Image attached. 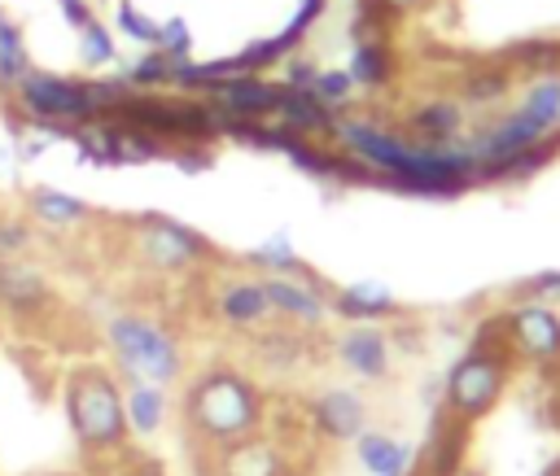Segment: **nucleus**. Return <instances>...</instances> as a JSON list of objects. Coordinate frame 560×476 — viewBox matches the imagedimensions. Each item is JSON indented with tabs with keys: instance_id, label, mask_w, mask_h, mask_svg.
I'll list each match as a JSON object with an SVG mask.
<instances>
[{
	"instance_id": "1",
	"label": "nucleus",
	"mask_w": 560,
	"mask_h": 476,
	"mask_svg": "<svg viewBox=\"0 0 560 476\" xmlns=\"http://www.w3.org/2000/svg\"><path fill=\"white\" fill-rule=\"evenodd\" d=\"M179 419H184L188 437L214 454L241 437L262 432L267 393L249 371H241L232 362H214V367H201L197 376H184Z\"/></svg>"
},
{
	"instance_id": "2",
	"label": "nucleus",
	"mask_w": 560,
	"mask_h": 476,
	"mask_svg": "<svg viewBox=\"0 0 560 476\" xmlns=\"http://www.w3.org/2000/svg\"><path fill=\"white\" fill-rule=\"evenodd\" d=\"M512 354L503 345V328H499V314H490L481 323V332L472 336V345L446 367L442 376V415L455 419V424H477L486 419L503 393H508V380H512Z\"/></svg>"
},
{
	"instance_id": "3",
	"label": "nucleus",
	"mask_w": 560,
	"mask_h": 476,
	"mask_svg": "<svg viewBox=\"0 0 560 476\" xmlns=\"http://www.w3.org/2000/svg\"><path fill=\"white\" fill-rule=\"evenodd\" d=\"M61 415L83 454H114L131 441L122 410V380L101 362H79L61 380Z\"/></svg>"
},
{
	"instance_id": "4",
	"label": "nucleus",
	"mask_w": 560,
	"mask_h": 476,
	"mask_svg": "<svg viewBox=\"0 0 560 476\" xmlns=\"http://www.w3.org/2000/svg\"><path fill=\"white\" fill-rule=\"evenodd\" d=\"M105 349L122 384L144 380V384L175 389L188 376V354L179 336L162 319L140 314V310H118L105 319Z\"/></svg>"
},
{
	"instance_id": "5",
	"label": "nucleus",
	"mask_w": 560,
	"mask_h": 476,
	"mask_svg": "<svg viewBox=\"0 0 560 476\" xmlns=\"http://www.w3.org/2000/svg\"><path fill=\"white\" fill-rule=\"evenodd\" d=\"M131 249L158 275H188V271L206 266L210 253H214L201 231H192L188 223H179L171 214H140V218H131Z\"/></svg>"
},
{
	"instance_id": "6",
	"label": "nucleus",
	"mask_w": 560,
	"mask_h": 476,
	"mask_svg": "<svg viewBox=\"0 0 560 476\" xmlns=\"http://www.w3.org/2000/svg\"><path fill=\"white\" fill-rule=\"evenodd\" d=\"M499 328H503V345L516 362L556 376L560 371V310L542 306V301H512L508 310H499Z\"/></svg>"
},
{
	"instance_id": "7",
	"label": "nucleus",
	"mask_w": 560,
	"mask_h": 476,
	"mask_svg": "<svg viewBox=\"0 0 560 476\" xmlns=\"http://www.w3.org/2000/svg\"><path fill=\"white\" fill-rule=\"evenodd\" d=\"M262 293L276 319H284L298 332H319L332 310H328V284L315 279L311 271L298 275H262Z\"/></svg>"
},
{
	"instance_id": "8",
	"label": "nucleus",
	"mask_w": 560,
	"mask_h": 476,
	"mask_svg": "<svg viewBox=\"0 0 560 476\" xmlns=\"http://www.w3.org/2000/svg\"><path fill=\"white\" fill-rule=\"evenodd\" d=\"M328 354L363 384H385L394 371V336L381 323H346L328 341Z\"/></svg>"
},
{
	"instance_id": "9",
	"label": "nucleus",
	"mask_w": 560,
	"mask_h": 476,
	"mask_svg": "<svg viewBox=\"0 0 560 476\" xmlns=\"http://www.w3.org/2000/svg\"><path fill=\"white\" fill-rule=\"evenodd\" d=\"M306 424L315 437H324L328 445H354V437L363 428H372L368 419V397L350 384H324L311 402H306Z\"/></svg>"
},
{
	"instance_id": "10",
	"label": "nucleus",
	"mask_w": 560,
	"mask_h": 476,
	"mask_svg": "<svg viewBox=\"0 0 560 476\" xmlns=\"http://www.w3.org/2000/svg\"><path fill=\"white\" fill-rule=\"evenodd\" d=\"M201 100H210L223 122H258V118L276 114L280 83H271L262 74H223L219 83L206 87Z\"/></svg>"
},
{
	"instance_id": "11",
	"label": "nucleus",
	"mask_w": 560,
	"mask_h": 476,
	"mask_svg": "<svg viewBox=\"0 0 560 476\" xmlns=\"http://www.w3.org/2000/svg\"><path fill=\"white\" fill-rule=\"evenodd\" d=\"M210 310L232 332H258L276 319L262 293V275H223L210 293Z\"/></svg>"
},
{
	"instance_id": "12",
	"label": "nucleus",
	"mask_w": 560,
	"mask_h": 476,
	"mask_svg": "<svg viewBox=\"0 0 560 476\" xmlns=\"http://www.w3.org/2000/svg\"><path fill=\"white\" fill-rule=\"evenodd\" d=\"M210 476H293V459L276 437H241L223 450H214Z\"/></svg>"
},
{
	"instance_id": "13",
	"label": "nucleus",
	"mask_w": 560,
	"mask_h": 476,
	"mask_svg": "<svg viewBox=\"0 0 560 476\" xmlns=\"http://www.w3.org/2000/svg\"><path fill=\"white\" fill-rule=\"evenodd\" d=\"M328 310L341 323H381V319L398 314V297L381 279H354V284L328 288Z\"/></svg>"
},
{
	"instance_id": "14",
	"label": "nucleus",
	"mask_w": 560,
	"mask_h": 476,
	"mask_svg": "<svg viewBox=\"0 0 560 476\" xmlns=\"http://www.w3.org/2000/svg\"><path fill=\"white\" fill-rule=\"evenodd\" d=\"M52 301V288H48V275L26 262V258H0V306L18 319H31L39 314L44 306Z\"/></svg>"
},
{
	"instance_id": "15",
	"label": "nucleus",
	"mask_w": 560,
	"mask_h": 476,
	"mask_svg": "<svg viewBox=\"0 0 560 476\" xmlns=\"http://www.w3.org/2000/svg\"><path fill=\"white\" fill-rule=\"evenodd\" d=\"M416 445L389 428H363L354 437V459L363 476H416Z\"/></svg>"
},
{
	"instance_id": "16",
	"label": "nucleus",
	"mask_w": 560,
	"mask_h": 476,
	"mask_svg": "<svg viewBox=\"0 0 560 476\" xmlns=\"http://www.w3.org/2000/svg\"><path fill=\"white\" fill-rule=\"evenodd\" d=\"M407 135L416 144H459L468 135V114L451 96H433L407 114Z\"/></svg>"
},
{
	"instance_id": "17",
	"label": "nucleus",
	"mask_w": 560,
	"mask_h": 476,
	"mask_svg": "<svg viewBox=\"0 0 560 476\" xmlns=\"http://www.w3.org/2000/svg\"><path fill=\"white\" fill-rule=\"evenodd\" d=\"M271 122H280V127L293 131V135H306V140H332L337 114L324 109L306 87H289V83H280V100H276Z\"/></svg>"
},
{
	"instance_id": "18",
	"label": "nucleus",
	"mask_w": 560,
	"mask_h": 476,
	"mask_svg": "<svg viewBox=\"0 0 560 476\" xmlns=\"http://www.w3.org/2000/svg\"><path fill=\"white\" fill-rule=\"evenodd\" d=\"M122 410H127V432L131 437H158L171 419V389L127 380L122 384Z\"/></svg>"
},
{
	"instance_id": "19",
	"label": "nucleus",
	"mask_w": 560,
	"mask_h": 476,
	"mask_svg": "<svg viewBox=\"0 0 560 476\" xmlns=\"http://www.w3.org/2000/svg\"><path fill=\"white\" fill-rule=\"evenodd\" d=\"M26 214H31L39 227H48V231H70V227H79V223L92 218V205L79 201L74 192H66V188L39 183V188H31V197H26Z\"/></svg>"
},
{
	"instance_id": "20",
	"label": "nucleus",
	"mask_w": 560,
	"mask_h": 476,
	"mask_svg": "<svg viewBox=\"0 0 560 476\" xmlns=\"http://www.w3.org/2000/svg\"><path fill=\"white\" fill-rule=\"evenodd\" d=\"M249 336H254L258 362L267 371H276V376H289V371H298L306 362V332H298V328H271L267 323V328H258Z\"/></svg>"
},
{
	"instance_id": "21",
	"label": "nucleus",
	"mask_w": 560,
	"mask_h": 476,
	"mask_svg": "<svg viewBox=\"0 0 560 476\" xmlns=\"http://www.w3.org/2000/svg\"><path fill=\"white\" fill-rule=\"evenodd\" d=\"M109 153H114V166H144V162H162L171 157V144L131 127V122H118L109 118Z\"/></svg>"
},
{
	"instance_id": "22",
	"label": "nucleus",
	"mask_w": 560,
	"mask_h": 476,
	"mask_svg": "<svg viewBox=\"0 0 560 476\" xmlns=\"http://www.w3.org/2000/svg\"><path fill=\"white\" fill-rule=\"evenodd\" d=\"M346 74H350V83H354L359 92H381V87H389V79H394V52H389V44H385V39L354 44Z\"/></svg>"
},
{
	"instance_id": "23",
	"label": "nucleus",
	"mask_w": 560,
	"mask_h": 476,
	"mask_svg": "<svg viewBox=\"0 0 560 476\" xmlns=\"http://www.w3.org/2000/svg\"><path fill=\"white\" fill-rule=\"evenodd\" d=\"M459 459H464V424L446 419L442 428H433L424 454H416V472H424V476H451Z\"/></svg>"
},
{
	"instance_id": "24",
	"label": "nucleus",
	"mask_w": 560,
	"mask_h": 476,
	"mask_svg": "<svg viewBox=\"0 0 560 476\" xmlns=\"http://www.w3.org/2000/svg\"><path fill=\"white\" fill-rule=\"evenodd\" d=\"M245 262H249L258 275H298V271H306V262H302V253L293 249L289 231H276V236H267L262 245H254Z\"/></svg>"
},
{
	"instance_id": "25",
	"label": "nucleus",
	"mask_w": 560,
	"mask_h": 476,
	"mask_svg": "<svg viewBox=\"0 0 560 476\" xmlns=\"http://www.w3.org/2000/svg\"><path fill=\"white\" fill-rule=\"evenodd\" d=\"M289 52H298V39L293 35H271V39H254V44H245L241 52H232V70L236 74H262L267 66H280Z\"/></svg>"
},
{
	"instance_id": "26",
	"label": "nucleus",
	"mask_w": 560,
	"mask_h": 476,
	"mask_svg": "<svg viewBox=\"0 0 560 476\" xmlns=\"http://www.w3.org/2000/svg\"><path fill=\"white\" fill-rule=\"evenodd\" d=\"M184 57H166V52H144V57H136L131 66H122L118 70V79H127L136 92H158V87H171V79H175V66H179Z\"/></svg>"
},
{
	"instance_id": "27",
	"label": "nucleus",
	"mask_w": 560,
	"mask_h": 476,
	"mask_svg": "<svg viewBox=\"0 0 560 476\" xmlns=\"http://www.w3.org/2000/svg\"><path fill=\"white\" fill-rule=\"evenodd\" d=\"M521 109H525L534 122H542L547 131H560V74H556V70H551V74H534V83L525 87Z\"/></svg>"
},
{
	"instance_id": "28",
	"label": "nucleus",
	"mask_w": 560,
	"mask_h": 476,
	"mask_svg": "<svg viewBox=\"0 0 560 476\" xmlns=\"http://www.w3.org/2000/svg\"><path fill=\"white\" fill-rule=\"evenodd\" d=\"M31 74V57H26V39L18 22H0V92H13L22 79Z\"/></svg>"
},
{
	"instance_id": "29",
	"label": "nucleus",
	"mask_w": 560,
	"mask_h": 476,
	"mask_svg": "<svg viewBox=\"0 0 560 476\" xmlns=\"http://www.w3.org/2000/svg\"><path fill=\"white\" fill-rule=\"evenodd\" d=\"M508 92H512V74L503 66H477L464 79V100L468 105H499V100H508Z\"/></svg>"
},
{
	"instance_id": "30",
	"label": "nucleus",
	"mask_w": 560,
	"mask_h": 476,
	"mask_svg": "<svg viewBox=\"0 0 560 476\" xmlns=\"http://www.w3.org/2000/svg\"><path fill=\"white\" fill-rule=\"evenodd\" d=\"M354 83H350V74L346 70H319L315 74V83H311V96L324 105V109H332L337 118L350 109V100H354Z\"/></svg>"
},
{
	"instance_id": "31",
	"label": "nucleus",
	"mask_w": 560,
	"mask_h": 476,
	"mask_svg": "<svg viewBox=\"0 0 560 476\" xmlns=\"http://www.w3.org/2000/svg\"><path fill=\"white\" fill-rule=\"evenodd\" d=\"M114 31L127 35L131 44H144V48H153V39H158V22L140 4H131V0H118L114 4Z\"/></svg>"
},
{
	"instance_id": "32",
	"label": "nucleus",
	"mask_w": 560,
	"mask_h": 476,
	"mask_svg": "<svg viewBox=\"0 0 560 476\" xmlns=\"http://www.w3.org/2000/svg\"><path fill=\"white\" fill-rule=\"evenodd\" d=\"M83 44H79V52H83V61L88 66H114L118 61V44H114V31L101 22V17H92L83 31Z\"/></svg>"
},
{
	"instance_id": "33",
	"label": "nucleus",
	"mask_w": 560,
	"mask_h": 476,
	"mask_svg": "<svg viewBox=\"0 0 560 476\" xmlns=\"http://www.w3.org/2000/svg\"><path fill=\"white\" fill-rule=\"evenodd\" d=\"M153 48L166 52V57H192V31H188V22H184V17H166V22H158V39H153Z\"/></svg>"
},
{
	"instance_id": "34",
	"label": "nucleus",
	"mask_w": 560,
	"mask_h": 476,
	"mask_svg": "<svg viewBox=\"0 0 560 476\" xmlns=\"http://www.w3.org/2000/svg\"><path fill=\"white\" fill-rule=\"evenodd\" d=\"M512 61H521V66H529V70H538V74H542V70L551 74V70L560 66V44H556V39H529V44H516V48H512Z\"/></svg>"
},
{
	"instance_id": "35",
	"label": "nucleus",
	"mask_w": 560,
	"mask_h": 476,
	"mask_svg": "<svg viewBox=\"0 0 560 476\" xmlns=\"http://www.w3.org/2000/svg\"><path fill=\"white\" fill-rule=\"evenodd\" d=\"M516 297L521 301H542V306H556L560 310V271H538L529 279L516 284Z\"/></svg>"
},
{
	"instance_id": "36",
	"label": "nucleus",
	"mask_w": 560,
	"mask_h": 476,
	"mask_svg": "<svg viewBox=\"0 0 560 476\" xmlns=\"http://www.w3.org/2000/svg\"><path fill=\"white\" fill-rule=\"evenodd\" d=\"M31 245V227L22 218H0V258H22Z\"/></svg>"
},
{
	"instance_id": "37",
	"label": "nucleus",
	"mask_w": 560,
	"mask_h": 476,
	"mask_svg": "<svg viewBox=\"0 0 560 476\" xmlns=\"http://www.w3.org/2000/svg\"><path fill=\"white\" fill-rule=\"evenodd\" d=\"M315 74H319V66H315L306 52H289V57H284V79H280V83H289V87H306V92H311Z\"/></svg>"
},
{
	"instance_id": "38",
	"label": "nucleus",
	"mask_w": 560,
	"mask_h": 476,
	"mask_svg": "<svg viewBox=\"0 0 560 476\" xmlns=\"http://www.w3.org/2000/svg\"><path fill=\"white\" fill-rule=\"evenodd\" d=\"M57 4H61V13H66V22H70L74 31H83V26H88V22L96 17L88 0H57Z\"/></svg>"
},
{
	"instance_id": "39",
	"label": "nucleus",
	"mask_w": 560,
	"mask_h": 476,
	"mask_svg": "<svg viewBox=\"0 0 560 476\" xmlns=\"http://www.w3.org/2000/svg\"><path fill=\"white\" fill-rule=\"evenodd\" d=\"M372 4H376V9H381L389 22H394V17H402V13H416L424 0H372Z\"/></svg>"
},
{
	"instance_id": "40",
	"label": "nucleus",
	"mask_w": 560,
	"mask_h": 476,
	"mask_svg": "<svg viewBox=\"0 0 560 476\" xmlns=\"http://www.w3.org/2000/svg\"><path fill=\"white\" fill-rule=\"evenodd\" d=\"M542 476H560V459H556V463H551V467H547Z\"/></svg>"
},
{
	"instance_id": "41",
	"label": "nucleus",
	"mask_w": 560,
	"mask_h": 476,
	"mask_svg": "<svg viewBox=\"0 0 560 476\" xmlns=\"http://www.w3.org/2000/svg\"><path fill=\"white\" fill-rule=\"evenodd\" d=\"M140 476H158V472H140Z\"/></svg>"
}]
</instances>
